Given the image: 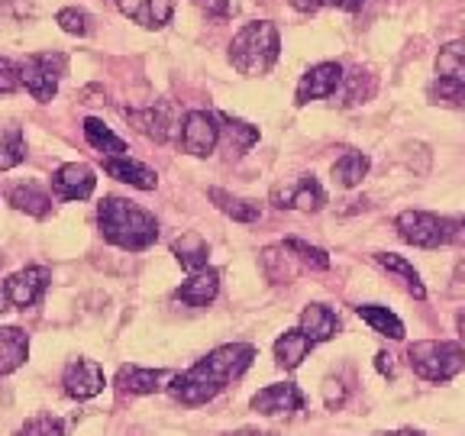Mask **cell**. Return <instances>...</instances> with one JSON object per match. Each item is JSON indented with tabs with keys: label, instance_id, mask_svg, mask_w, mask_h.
Masks as SVG:
<instances>
[{
	"label": "cell",
	"instance_id": "cell-31",
	"mask_svg": "<svg viewBox=\"0 0 465 436\" xmlns=\"http://www.w3.org/2000/svg\"><path fill=\"white\" fill-rule=\"evenodd\" d=\"M436 74L440 78H456L465 84V39L443 45L440 55H436Z\"/></svg>",
	"mask_w": 465,
	"mask_h": 436
},
{
	"label": "cell",
	"instance_id": "cell-23",
	"mask_svg": "<svg viewBox=\"0 0 465 436\" xmlns=\"http://www.w3.org/2000/svg\"><path fill=\"white\" fill-rule=\"evenodd\" d=\"M172 253H174V259L182 262L184 272L197 275V272L207 269V255H211V249H207L201 233H184V236H178V240L172 243Z\"/></svg>",
	"mask_w": 465,
	"mask_h": 436
},
{
	"label": "cell",
	"instance_id": "cell-33",
	"mask_svg": "<svg viewBox=\"0 0 465 436\" xmlns=\"http://www.w3.org/2000/svg\"><path fill=\"white\" fill-rule=\"evenodd\" d=\"M342 81H346V91H342L340 107H352V104H362L375 94V74L362 72V68L342 74Z\"/></svg>",
	"mask_w": 465,
	"mask_h": 436
},
{
	"label": "cell",
	"instance_id": "cell-36",
	"mask_svg": "<svg viewBox=\"0 0 465 436\" xmlns=\"http://www.w3.org/2000/svg\"><path fill=\"white\" fill-rule=\"evenodd\" d=\"M14 436H65V423L52 414H39L33 421H26Z\"/></svg>",
	"mask_w": 465,
	"mask_h": 436
},
{
	"label": "cell",
	"instance_id": "cell-25",
	"mask_svg": "<svg viewBox=\"0 0 465 436\" xmlns=\"http://www.w3.org/2000/svg\"><path fill=\"white\" fill-rule=\"evenodd\" d=\"M207 194H211V201L217 203V207L226 213V217L236 220V223H255V220L262 217V207L255 201L236 197V194H230V191H223V188H211Z\"/></svg>",
	"mask_w": 465,
	"mask_h": 436
},
{
	"label": "cell",
	"instance_id": "cell-35",
	"mask_svg": "<svg viewBox=\"0 0 465 436\" xmlns=\"http://www.w3.org/2000/svg\"><path fill=\"white\" fill-rule=\"evenodd\" d=\"M284 246L291 249V253L298 255V262L301 265H307V269H313V272H327L330 269V255L323 253L320 246H311V243H304V240H284Z\"/></svg>",
	"mask_w": 465,
	"mask_h": 436
},
{
	"label": "cell",
	"instance_id": "cell-4",
	"mask_svg": "<svg viewBox=\"0 0 465 436\" xmlns=\"http://www.w3.org/2000/svg\"><path fill=\"white\" fill-rule=\"evenodd\" d=\"M407 362L423 382H450L465 369V349L450 340H420L407 349Z\"/></svg>",
	"mask_w": 465,
	"mask_h": 436
},
{
	"label": "cell",
	"instance_id": "cell-27",
	"mask_svg": "<svg viewBox=\"0 0 465 436\" xmlns=\"http://www.w3.org/2000/svg\"><path fill=\"white\" fill-rule=\"evenodd\" d=\"M375 262H378V265H381V269L391 272V275L404 278L407 291H411V294H414L417 301L427 298V288H423L420 275H417V269H414V265H411V262L404 259V255H394V253H375Z\"/></svg>",
	"mask_w": 465,
	"mask_h": 436
},
{
	"label": "cell",
	"instance_id": "cell-14",
	"mask_svg": "<svg viewBox=\"0 0 465 436\" xmlns=\"http://www.w3.org/2000/svg\"><path fill=\"white\" fill-rule=\"evenodd\" d=\"M304 407V394H301L298 385L291 382H282V385H269L262 388L252 398V411L262 417H275V414H294Z\"/></svg>",
	"mask_w": 465,
	"mask_h": 436
},
{
	"label": "cell",
	"instance_id": "cell-42",
	"mask_svg": "<svg viewBox=\"0 0 465 436\" xmlns=\"http://www.w3.org/2000/svg\"><path fill=\"white\" fill-rule=\"evenodd\" d=\"M323 4H327V0H291V7L304 10V14H313V10H320Z\"/></svg>",
	"mask_w": 465,
	"mask_h": 436
},
{
	"label": "cell",
	"instance_id": "cell-34",
	"mask_svg": "<svg viewBox=\"0 0 465 436\" xmlns=\"http://www.w3.org/2000/svg\"><path fill=\"white\" fill-rule=\"evenodd\" d=\"M220 124H223V130H226V139H230V153L232 155L246 153L249 145L259 143V130H255V126H249V124H242V120H236V116L220 114Z\"/></svg>",
	"mask_w": 465,
	"mask_h": 436
},
{
	"label": "cell",
	"instance_id": "cell-15",
	"mask_svg": "<svg viewBox=\"0 0 465 436\" xmlns=\"http://www.w3.org/2000/svg\"><path fill=\"white\" fill-rule=\"evenodd\" d=\"M172 372L165 369H139V365H124L116 372V388L130 394H155L162 388H168L172 382Z\"/></svg>",
	"mask_w": 465,
	"mask_h": 436
},
{
	"label": "cell",
	"instance_id": "cell-9",
	"mask_svg": "<svg viewBox=\"0 0 465 436\" xmlns=\"http://www.w3.org/2000/svg\"><path fill=\"white\" fill-rule=\"evenodd\" d=\"M272 203L282 207V211H307V213H317L323 203H327V191L323 184L313 178V174H301L294 182L288 184H278L272 191Z\"/></svg>",
	"mask_w": 465,
	"mask_h": 436
},
{
	"label": "cell",
	"instance_id": "cell-12",
	"mask_svg": "<svg viewBox=\"0 0 465 436\" xmlns=\"http://www.w3.org/2000/svg\"><path fill=\"white\" fill-rule=\"evenodd\" d=\"M340 84H342L340 62H320V65H313L311 72L301 78L298 97H294V101H298L301 107L311 101H323V97H333L336 91H340Z\"/></svg>",
	"mask_w": 465,
	"mask_h": 436
},
{
	"label": "cell",
	"instance_id": "cell-39",
	"mask_svg": "<svg viewBox=\"0 0 465 436\" xmlns=\"http://www.w3.org/2000/svg\"><path fill=\"white\" fill-rule=\"evenodd\" d=\"M194 4L207 16H213V20H226V16L232 14V4H230V0H194Z\"/></svg>",
	"mask_w": 465,
	"mask_h": 436
},
{
	"label": "cell",
	"instance_id": "cell-43",
	"mask_svg": "<svg viewBox=\"0 0 465 436\" xmlns=\"http://www.w3.org/2000/svg\"><path fill=\"white\" fill-rule=\"evenodd\" d=\"M330 4H336L340 10H359L362 7V0H330Z\"/></svg>",
	"mask_w": 465,
	"mask_h": 436
},
{
	"label": "cell",
	"instance_id": "cell-30",
	"mask_svg": "<svg viewBox=\"0 0 465 436\" xmlns=\"http://www.w3.org/2000/svg\"><path fill=\"white\" fill-rule=\"evenodd\" d=\"M26 159V139H23V130L14 124L0 126V172H10L20 162Z\"/></svg>",
	"mask_w": 465,
	"mask_h": 436
},
{
	"label": "cell",
	"instance_id": "cell-3",
	"mask_svg": "<svg viewBox=\"0 0 465 436\" xmlns=\"http://www.w3.org/2000/svg\"><path fill=\"white\" fill-rule=\"evenodd\" d=\"M282 55V36H278V26L269 20L246 23V26L232 36L230 45V62L240 74L249 78H259V74H269L272 65Z\"/></svg>",
	"mask_w": 465,
	"mask_h": 436
},
{
	"label": "cell",
	"instance_id": "cell-16",
	"mask_svg": "<svg viewBox=\"0 0 465 436\" xmlns=\"http://www.w3.org/2000/svg\"><path fill=\"white\" fill-rule=\"evenodd\" d=\"M120 14L145 29H162L174 14V0H116Z\"/></svg>",
	"mask_w": 465,
	"mask_h": 436
},
{
	"label": "cell",
	"instance_id": "cell-20",
	"mask_svg": "<svg viewBox=\"0 0 465 436\" xmlns=\"http://www.w3.org/2000/svg\"><path fill=\"white\" fill-rule=\"evenodd\" d=\"M301 330H304L313 346H317V342H327L340 333V320H336V313L330 311L327 304H307L304 311H301Z\"/></svg>",
	"mask_w": 465,
	"mask_h": 436
},
{
	"label": "cell",
	"instance_id": "cell-32",
	"mask_svg": "<svg viewBox=\"0 0 465 436\" xmlns=\"http://www.w3.org/2000/svg\"><path fill=\"white\" fill-rule=\"evenodd\" d=\"M430 104H440V107L465 110V84L456 78H436L427 91Z\"/></svg>",
	"mask_w": 465,
	"mask_h": 436
},
{
	"label": "cell",
	"instance_id": "cell-7",
	"mask_svg": "<svg viewBox=\"0 0 465 436\" xmlns=\"http://www.w3.org/2000/svg\"><path fill=\"white\" fill-rule=\"evenodd\" d=\"M52 282V272L45 265H29V269L10 275L0 284V313L4 311H26V307L39 304Z\"/></svg>",
	"mask_w": 465,
	"mask_h": 436
},
{
	"label": "cell",
	"instance_id": "cell-19",
	"mask_svg": "<svg viewBox=\"0 0 465 436\" xmlns=\"http://www.w3.org/2000/svg\"><path fill=\"white\" fill-rule=\"evenodd\" d=\"M217 291H220V275L213 269H203V272H197V275H191L182 288L174 291V298L188 307H207L217 298Z\"/></svg>",
	"mask_w": 465,
	"mask_h": 436
},
{
	"label": "cell",
	"instance_id": "cell-26",
	"mask_svg": "<svg viewBox=\"0 0 465 436\" xmlns=\"http://www.w3.org/2000/svg\"><path fill=\"white\" fill-rule=\"evenodd\" d=\"M356 313L365 320V323H369L371 330H375V333L388 336V340H404V323H401V320L394 317L388 307H381V304H359Z\"/></svg>",
	"mask_w": 465,
	"mask_h": 436
},
{
	"label": "cell",
	"instance_id": "cell-10",
	"mask_svg": "<svg viewBox=\"0 0 465 436\" xmlns=\"http://www.w3.org/2000/svg\"><path fill=\"white\" fill-rule=\"evenodd\" d=\"M62 385H65V394L74 401H91L104 391V369L94 362V359H74L68 362L65 375H62Z\"/></svg>",
	"mask_w": 465,
	"mask_h": 436
},
{
	"label": "cell",
	"instance_id": "cell-13",
	"mask_svg": "<svg viewBox=\"0 0 465 436\" xmlns=\"http://www.w3.org/2000/svg\"><path fill=\"white\" fill-rule=\"evenodd\" d=\"M124 116L130 120V126L136 133H143L145 139H153V143H168L172 139V104H153V107L145 110H124Z\"/></svg>",
	"mask_w": 465,
	"mask_h": 436
},
{
	"label": "cell",
	"instance_id": "cell-21",
	"mask_svg": "<svg viewBox=\"0 0 465 436\" xmlns=\"http://www.w3.org/2000/svg\"><path fill=\"white\" fill-rule=\"evenodd\" d=\"M29 356V336L20 327H0V375L16 372Z\"/></svg>",
	"mask_w": 465,
	"mask_h": 436
},
{
	"label": "cell",
	"instance_id": "cell-38",
	"mask_svg": "<svg viewBox=\"0 0 465 436\" xmlns=\"http://www.w3.org/2000/svg\"><path fill=\"white\" fill-rule=\"evenodd\" d=\"M20 84H23L20 65L10 62V58H0V94H10V91H16Z\"/></svg>",
	"mask_w": 465,
	"mask_h": 436
},
{
	"label": "cell",
	"instance_id": "cell-11",
	"mask_svg": "<svg viewBox=\"0 0 465 436\" xmlns=\"http://www.w3.org/2000/svg\"><path fill=\"white\" fill-rule=\"evenodd\" d=\"M94 168L84 165V162H68L52 174V191H55L58 201H84V197L94 194Z\"/></svg>",
	"mask_w": 465,
	"mask_h": 436
},
{
	"label": "cell",
	"instance_id": "cell-6",
	"mask_svg": "<svg viewBox=\"0 0 465 436\" xmlns=\"http://www.w3.org/2000/svg\"><path fill=\"white\" fill-rule=\"evenodd\" d=\"M65 65H68V58L62 55V52H55V55H52V52L29 55L20 65L23 87H26L39 104H49L58 91V81H62V74H65Z\"/></svg>",
	"mask_w": 465,
	"mask_h": 436
},
{
	"label": "cell",
	"instance_id": "cell-37",
	"mask_svg": "<svg viewBox=\"0 0 465 436\" xmlns=\"http://www.w3.org/2000/svg\"><path fill=\"white\" fill-rule=\"evenodd\" d=\"M55 23L65 29V33H72V36H87V33H91V16H87L84 10H74V7L58 10Z\"/></svg>",
	"mask_w": 465,
	"mask_h": 436
},
{
	"label": "cell",
	"instance_id": "cell-45",
	"mask_svg": "<svg viewBox=\"0 0 465 436\" xmlns=\"http://www.w3.org/2000/svg\"><path fill=\"white\" fill-rule=\"evenodd\" d=\"M375 436H423L420 430H394V433H375Z\"/></svg>",
	"mask_w": 465,
	"mask_h": 436
},
{
	"label": "cell",
	"instance_id": "cell-1",
	"mask_svg": "<svg viewBox=\"0 0 465 436\" xmlns=\"http://www.w3.org/2000/svg\"><path fill=\"white\" fill-rule=\"evenodd\" d=\"M255 359V346H246V342H226V346H217L211 356H203L197 365H191L184 375H174L168 391L182 404H207L213 401L226 385H232L236 378L246 375V369Z\"/></svg>",
	"mask_w": 465,
	"mask_h": 436
},
{
	"label": "cell",
	"instance_id": "cell-46",
	"mask_svg": "<svg viewBox=\"0 0 465 436\" xmlns=\"http://www.w3.org/2000/svg\"><path fill=\"white\" fill-rule=\"evenodd\" d=\"M456 323H459V336H462V342H465V311L459 313V320H456Z\"/></svg>",
	"mask_w": 465,
	"mask_h": 436
},
{
	"label": "cell",
	"instance_id": "cell-18",
	"mask_svg": "<svg viewBox=\"0 0 465 436\" xmlns=\"http://www.w3.org/2000/svg\"><path fill=\"white\" fill-rule=\"evenodd\" d=\"M262 272H265V278H269L272 284H288L298 278L301 262H298V255L282 243V246L262 249Z\"/></svg>",
	"mask_w": 465,
	"mask_h": 436
},
{
	"label": "cell",
	"instance_id": "cell-17",
	"mask_svg": "<svg viewBox=\"0 0 465 436\" xmlns=\"http://www.w3.org/2000/svg\"><path fill=\"white\" fill-rule=\"evenodd\" d=\"M104 172H107L110 178H116V182H124V184L139 188V191H155V184H159V174H155L153 168L139 165V162L126 159V155L107 159L104 162Z\"/></svg>",
	"mask_w": 465,
	"mask_h": 436
},
{
	"label": "cell",
	"instance_id": "cell-2",
	"mask_svg": "<svg viewBox=\"0 0 465 436\" xmlns=\"http://www.w3.org/2000/svg\"><path fill=\"white\" fill-rule=\"evenodd\" d=\"M97 220H101L104 240L126 253H143L159 240V220L145 207L124 201V197H104Z\"/></svg>",
	"mask_w": 465,
	"mask_h": 436
},
{
	"label": "cell",
	"instance_id": "cell-40",
	"mask_svg": "<svg viewBox=\"0 0 465 436\" xmlns=\"http://www.w3.org/2000/svg\"><path fill=\"white\" fill-rule=\"evenodd\" d=\"M323 398H327V407H342V401H346V385H342L340 378H330L327 385H323Z\"/></svg>",
	"mask_w": 465,
	"mask_h": 436
},
{
	"label": "cell",
	"instance_id": "cell-5",
	"mask_svg": "<svg viewBox=\"0 0 465 436\" xmlns=\"http://www.w3.org/2000/svg\"><path fill=\"white\" fill-rule=\"evenodd\" d=\"M398 236L411 246L420 249H440L452 246V217H436L430 211H404L398 220Z\"/></svg>",
	"mask_w": 465,
	"mask_h": 436
},
{
	"label": "cell",
	"instance_id": "cell-8",
	"mask_svg": "<svg viewBox=\"0 0 465 436\" xmlns=\"http://www.w3.org/2000/svg\"><path fill=\"white\" fill-rule=\"evenodd\" d=\"M220 133H223L220 116L207 114V110H191V114H184L182 124V149L188 155L203 159V155H211L217 149Z\"/></svg>",
	"mask_w": 465,
	"mask_h": 436
},
{
	"label": "cell",
	"instance_id": "cell-28",
	"mask_svg": "<svg viewBox=\"0 0 465 436\" xmlns=\"http://www.w3.org/2000/svg\"><path fill=\"white\" fill-rule=\"evenodd\" d=\"M84 136H87V143L94 145L97 153H104V155H110V159H116V155H124L126 153V143L120 136H116L110 126H104L97 116H87L84 120Z\"/></svg>",
	"mask_w": 465,
	"mask_h": 436
},
{
	"label": "cell",
	"instance_id": "cell-44",
	"mask_svg": "<svg viewBox=\"0 0 465 436\" xmlns=\"http://www.w3.org/2000/svg\"><path fill=\"white\" fill-rule=\"evenodd\" d=\"M226 436H278V433H269V430H236V433H226Z\"/></svg>",
	"mask_w": 465,
	"mask_h": 436
},
{
	"label": "cell",
	"instance_id": "cell-22",
	"mask_svg": "<svg viewBox=\"0 0 465 436\" xmlns=\"http://www.w3.org/2000/svg\"><path fill=\"white\" fill-rule=\"evenodd\" d=\"M311 349H313V342H311V336L304 333V330H284L282 336H278V342H275V359H278V365L282 369H298L301 362H304L307 356H311Z\"/></svg>",
	"mask_w": 465,
	"mask_h": 436
},
{
	"label": "cell",
	"instance_id": "cell-29",
	"mask_svg": "<svg viewBox=\"0 0 465 436\" xmlns=\"http://www.w3.org/2000/svg\"><path fill=\"white\" fill-rule=\"evenodd\" d=\"M369 165H371V162H369V155H365V153H352V149H349V153H342L340 162L333 165L336 184H340V188H356L365 174H369Z\"/></svg>",
	"mask_w": 465,
	"mask_h": 436
},
{
	"label": "cell",
	"instance_id": "cell-41",
	"mask_svg": "<svg viewBox=\"0 0 465 436\" xmlns=\"http://www.w3.org/2000/svg\"><path fill=\"white\" fill-rule=\"evenodd\" d=\"M375 369L381 372L385 378H394V375H398V362H394L391 352H378V356H375Z\"/></svg>",
	"mask_w": 465,
	"mask_h": 436
},
{
	"label": "cell",
	"instance_id": "cell-24",
	"mask_svg": "<svg viewBox=\"0 0 465 436\" xmlns=\"http://www.w3.org/2000/svg\"><path fill=\"white\" fill-rule=\"evenodd\" d=\"M10 203H14L16 211L29 213V217H49L52 211V197L45 194L39 184L26 182V184H16V188H10Z\"/></svg>",
	"mask_w": 465,
	"mask_h": 436
}]
</instances>
